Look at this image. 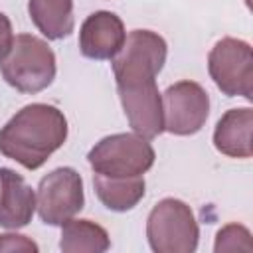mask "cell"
Instances as JSON below:
<instances>
[{
	"instance_id": "cell-1",
	"label": "cell",
	"mask_w": 253,
	"mask_h": 253,
	"mask_svg": "<svg viewBox=\"0 0 253 253\" xmlns=\"http://www.w3.org/2000/svg\"><path fill=\"white\" fill-rule=\"evenodd\" d=\"M168 45L152 30H132L111 59L119 99L132 132L156 138L164 132L162 95L156 77L166 63Z\"/></svg>"
},
{
	"instance_id": "cell-2",
	"label": "cell",
	"mask_w": 253,
	"mask_h": 253,
	"mask_svg": "<svg viewBox=\"0 0 253 253\" xmlns=\"http://www.w3.org/2000/svg\"><path fill=\"white\" fill-rule=\"evenodd\" d=\"M67 140L65 115L47 103L22 107L0 128V152L28 170H38Z\"/></svg>"
},
{
	"instance_id": "cell-3",
	"label": "cell",
	"mask_w": 253,
	"mask_h": 253,
	"mask_svg": "<svg viewBox=\"0 0 253 253\" xmlns=\"http://www.w3.org/2000/svg\"><path fill=\"white\" fill-rule=\"evenodd\" d=\"M4 81L20 93H40L55 79V53L38 36L18 34L0 61Z\"/></svg>"
},
{
	"instance_id": "cell-4",
	"label": "cell",
	"mask_w": 253,
	"mask_h": 253,
	"mask_svg": "<svg viewBox=\"0 0 253 253\" xmlns=\"http://www.w3.org/2000/svg\"><path fill=\"white\" fill-rule=\"evenodd\" d=\"M146 239L154 253H192L200 227L192 208L178 198L160 200L146 217Z\"/></svg>"
},
{
	"instance_id": "cell-5",
	"label": "cell",
	"mask_w": 253,
	"mask_h": 253,
	"mask_svg": "<svg viewBox=\"0 0 253 253\" xmlns=\"http://www.w3.org/2000/svg\"><path fill=\"white\" fill-rule=\"evenodd\" d=\"M156 152L148 138L136 132H117L101 138L87 154L95 174L125 178L142 176L154 164Z\"/></svg>"
},
{
	"instance_id": "cell-6",
	"label": "cell",
	"mask_w": 253,
	"mask_h": 253,
	"mask_svg": "<svg viewBox=\"0 0 253 253\" xmlns=\"http://www.w3.org/2000/svg\"><path fill=\"white\" fill-rule=\"evenodd\" d=\"M208 71L227 97L253 99V51L245 40L221 38L208 53Z\"/></svg>"
},
{
	"instance_id": "cell-7",
	"label": "cell",
	"mask_w": 253,
	"mask_h": 253,
	"mask_svg": "<svg viewBox=\"0 0 253 253\" xmlns=\"http://www.w3.org/2000/svg\"><path fill=\"white\" fill-rule=\"evenodd\" d=\"M83 178L75 168H55L38 184L36 210L45 225H63L83 210Z\"/></svg>"
},
{
	"instance_id": "cell-8",
	"label": "cell",
	"mask_w": 253,
	"mask_h": 253,
	"mask_svg": "<svg viewBox=\"0 0 253 253\" xmlns=\"http://www.w3.org/2000/svg\"><path fill=\"white\" fill-rule=\"evenodd\" d=\"M210 115L208 91L190 79L170 85L162 95L164 130L176 136H190L202 130Z\"/></svg>"
},
{
	"instance_id": "cell-9",
	"label": "cell",
	"mask_w": 253,
	"mask_h": 253,
	"mask_svg": "<svg viewBox=\"0 0 253 253\" xmlns=\"http://www.w3.org/2000/svg\"><path fill=\"white\" fill-rule=\"evenodd\" d=\"M126 38L123 20L109 10H97L79 28V51L89 59H113Z\"/></svg>"
},
{
	"instance_id": "cell-10",
	"label": "cell",
	"mask_w": 253,
	"mask_h": 253,
	"mask_svg": "<svg viewBox=\"0 0 253 253\" xmlns=\"http://www.w3.org/2000/svg\"><path fill=\"white\" fill-rule=\"evenodd\" d=\"M36 211V192L12 168H0V225L6 229L26 227Z\"/></svg>"
},
{
	"instance_id": "cell-11",
	"label": "cell",
	"mask_w": 253,
	"mask_h": 253,
	"mask_svg": "<svg viewBox=\"0 0 253 253\" xmlns=\"http://www.w3.org/2000/svg\"><path fill=\"white\" fill-rule=\"evenodd\" d=\"M251 128H253L251 107L225 111L213 128L215 150L229 158H251L253 154Z\"/></svg>"
},
{
	"instance_id": "cell-12",
	"label": "cell",
	"mask_w": 253,
	"mask_h": 253,
	"mask_svg": "<svg viewBox=\"0 0 253 253\" xmlns=\"http://www.w3.org/2000/svg\"><path fill=\"white\" fill-rule=\"evenodd\" d=\"M93 186L99 202L111 211H128L132 210L146 192L142 176H125L113 178L103 174H93Z\"/></svg>"
},
{
	"instance_id": "cell-13",
	"label": "cell",
	"mask_w": 253,
	"mask_h": 253,
	"mask_svg": "<svg viewBox=\"0 0 253 253\" xmlns=\"http://www.w3.org/2000/svg\"><path fill=\"white\" fill-rule=\"evenodd\" d=\"M28 14L47 40H63L75 28L73 0H28Z\"/></svg>"
},
{
	"instance_id": "cell-14",
	"label": "cell",
	"mask_w": 253,
	"mask_h": 253,
	"mask_svg": "<svg viewBox=\"0 0 253 253\" xmlns=\"http://www.w3.org/2000/svg\"><path fill=\"white\" fill-rule=\"evenodd\" d=\"M61 227L59 249L63 253H103L111 247L105 227L91 219H67Z\"/></svg>"
},
{
	"instance_id": "cell-15",
	"label": "cell",
	"mask_w": 253,
	"mask_h": 253,
	"mask_svg": "<svg viewBox=\"0 0 253 253\" xmlns=\"http://www.w3.org/2000/svg\"><path fill=\"white\" fill-rule=\"evenodd\" d=\"M213 251H251V233L241 223H227L223 225L213 243Z\"/></svg>"
},
{
	"instance_id": "cell-16",
	"label": "cell",
	"mask_w": 253,
	"mask_h": 253,
	"mask_svg": "<svg viewBox=\"0 0 253 253\" xmlns=\"http://www.w3.org/2000/svg\"><path fill=\"white\" fill-rule=\"evenodd\" d=\"M38 243L20 233H2L0 251H20V253H38Z\"/></svg>"
},
{
	"instance_id": "cell-17",
	"label": "cell",
	"mask_w": 253,
	"mask_h": 253,
	"mask_svg": "<svg viewBox=\"0 0 253 253\" xmlns=\"http://www.w3.org/2000/svg\"><path fill=\"white\" fill-rule=\"evenodd\" d=\"M12 42H14L12 22H10V18H8L4 12H0V61H2L4 55L10 51Z\"/></svg>"
}]
</instances>
